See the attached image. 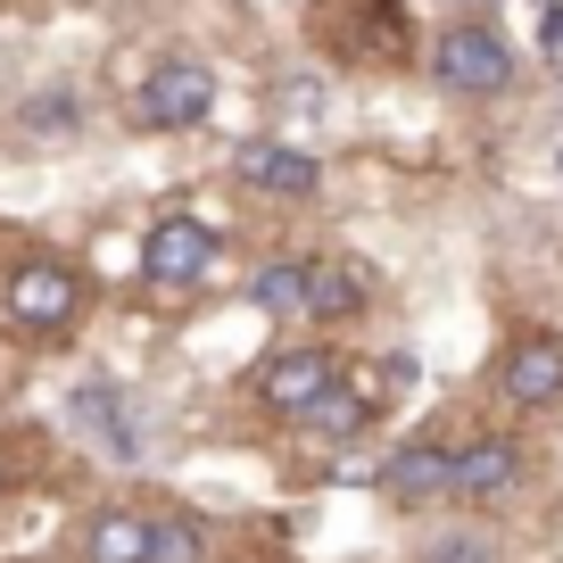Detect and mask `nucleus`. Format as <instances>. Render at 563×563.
<instances>
[{
    "label": "nucleus",
    "instance_id": "6ab92c4d",
    "mask_svg": "<svg viewBox=\"0 0 563 563\" xmlns=\"http://www.w3.org/2000/svg\"><path fill=\"white\" fill-rule=\"evenodd\" d=\"M555 175H563V150H555Z\"/></svg>",
    "mask_w": 563,
    "mask_h": 563
},
{
    "label": "nucleus",
    "instance_id": "9d476101",
    "mask_svg": "<svg viewBox=\"0 0 563 563\" xmlns=\"http://www.w3.org/2000/svg\"><path fill=\"white\" fill-rule=\"evenodd\" d=\"M530 473L522 440L514 431H481V440H456V497L464 506H489V497H514Z\"/></svg>",
    "mask_w": 563,
    "mask_h": 563
},
{
    "label": "nucleus",
    "instance_id": "39448f33",
    "mask_svg": "<svg viewBox=\"0 0 563 563\" xmlns=\"http://www.w3.org/2000/svg\"><path fill=\"white\" fill-rule=\"evenodd\" d=\"M340 373H349V365H340L332 340H290V349H274V356L257 365V382H249V389H257V406H265L274 422H299L307 406L340 382Z\"/></svg>",
    "mask_w": 563,
    "mask_h": 563
},
{
    "label": "nucleus",
    "instance_id": "f03ea898",
    "mask_svg": "<svg viewBox=\"0 0 563 563\" xmlns=\"http://www.w3.org/2000/svg\"><path fill=\"white\" fill-rule=\"evenodd\" d=\"M84 307H91V282H84V265H67V257H18L0 274V323L25 332V340L75 332Z\"/></svg>",
    "mask_w": 563,
    "mask_h": 563
},
{
    "label": "nucleus",
    "instance_id": "9b49d317",
    "mask_svg": "<svg viewBox=\"0 0 563 563\" xmlns=\"http://www.w3.org/2000/svg\"><path fill=\"white\" fill-rule=\"evenodd\" d=\"M365 307H373V265H356V257H307L299 323H356Z\"/></svg>",
    "mask_w": 563,
    "mask_h": 563
},
{
    "label": "nucleus",
    "instance_id": "dca6fc26",
    "mask_svg": "<svg viewBox=\"0 0 563 563\" xmlns=\"http://www.w3.org/2000/svg\"><path fill=\"white\" fill-rule=\"evenodd\" d=\"M199 555H208V539H199L191 514H166V522L150 530V563H199Z\"/></svg>",
    "mask_w": 563,
    "mask_h": 563
},
{
    "label": "nucleus",
    "instance_id": "0eeeda50",
    "mask_svg": "<svg viewBox=\"0 0 563 563\" xmlns=\"http://www.w3.org/2000/svg\"><path fill=\"white\" fill-rule=\"evenodd\" d=\"M232 175H241L249 191H265V199H316L323 191V158L299 150V141H282V133H249L241 150H232Z\"/></svg>",
    "mask_w": 563,
    "mask_h": 563
},
{
    "label": "nucleus",
    "instance_id": "f8f14e48",
    "mask_svg": "<svg viewBox=\"0 0 563 563\" xmlns=\"http://www.w3.org/2000/svg\"><path fill=\"white\" fill-rule=\"evenodd\" d=\"M373 422H382V398H373L365 382H349V373H340V382L299 415V431H307V440H323V448H349V440H365Z\"/></svg>",
    "mask_w": 563,
    "mask_h": 563
},
{
    "label": "nucleus",
    "instance_id": "1a4fd4ad",
    "mask_svg": "<svg viewBox=\"0 0 563 563\" xmlns=\"http://www.w3.org/2000/svg\"><path fill=\"white\" fill-rule=\"evenodd\" d=\"M497 398L539 415V406L563 398V340L555 332H514L506 356H497Z\"/></svg>",
    "mask_w": 563,
    "mask_h": 563
},
{
    "label": "nucleus",
    "instance_id": "6e6552de",
    "mask_svg": "<svg viewBox=\"0 0 563 563\" xmlns=\"http://www.w3.org/2000/svg\"><path fill=\"white\" fill-rule=\"evenodd\" d=\"M382 497H398V506H431V497H456V440H440V431H415V440H398L382 456Z\"/></svg>",
    "mask_w": 563,
    "mask_h": 563
},
{
    "label": "nucleus",
    "instance_id": "4468645a",
    "mask_svg": "<svg viewBox=\"0 0 563 563\" xmlns=\"http://www.w3.org/2000/svg\"><path fill=\"white\" fill-rule=\"evenodd\" d=\"M299 299H307V257H274L249 274V307L274 323H299Z\"/></svg>",
    "mask_w": 563,
    "mask_h": 563
},
{
    "label": "nucleus",
    "instance_id": "a211bd4d",
    "mask_svg": "<svg viewBox=\"0 0 563 563\" xmlns=\"http://www.w3.org/2000/svg\"><path fill=\"white\" fill-rule=\"evenodd\" d=\"M75 124H84L75 91H42V100H25V133H75Z\"/></svg>",
    "mask_w": 563,
    "mask_h": 563
},
{
    "label": "nucleus",
    "instance_id": "f257e3e1",
    "mask_svg": "<svg viewBox=\"0 0 563 563\" xmlns=\"http://www.w3.org/2000/svg\"><path fill=\"white\" fill-rule=\"evenodd\" d=\"M307 34L340 67H406L415 58V18L406 0H307Z\"/></svg>",
    "mask_w": 563,
    "mask_h": 563
},
{
    "label": "nucleus",
    "instance_id": "7ed1b4c3",
    "mask_svg": "<svg viewBox=\"0 0 563 563\" xmlns=\"http://www.w3.org/2000/svg\"><path fill=\"white\" fill-rule=\"evenodd\" d=\"M514 75H522V51L489 18H456L431 42V84L456 91V100H497V91H514Z\"/></svg>",
    "mask_w": 563,
    "mask_h": 563
},
{
    "label": "nucleus",
    "instance_id": "423d86ee",
    "mask_svg": "<svg viewBox=\"0 0 563 563\" xmlns=\"http://www.w3.org/2000/svg\"><path fill=\"white\" fill-rule=\"evenodd\" d=\"M141 274L158 290H199L216 274V224H199L191 208H166L158 224L141 232Z\"/></svg>",
    "mask_w": 563,
    "mask_h": 563
},
{
    "label": "nucleus",
    "instance_id": "ddd939ff",
    "mask_svg": "<svg viewBox=\"0 0 563 563\" xmlns=\"http://www.w3.org/2000/svg\"><path fill=\"white\" fill-rule=\"evenodd\" d=\"M150 514H133V506H100L84 522V563H150Z\"/></svg>",
    "mask_w": 563,
    "mask_h": 563
},
{
    "label": "nucleus",
    "instance_id": "20e7f679",
    "mask_svg": "<svg viewBox=\"0 0 563 563\" xmlns=\"http://www.w3.org/2000/svg\"><path fill=\"white\" fill-rule=\"evenodd\" d=\"M133 117L150 124V133H199V124L216 117V67L208 58H183V51L158 58L133 91Z\"/></svg>",
    "mask_w": 563,
    "mask_h": 563
},
{
    "label": "nucleus",
    "instance_id": "f3484780",
    "mask_svg": "<svg viewBox=\"0 0 563 563\" xmlns=\"http://www.w3.org/2000/svg\"><path fill=\"white\" fill-rule=\"evenodd\" d=\"M422 563H497V539L489 530H440L422 547Z\"/></svg>",
    "mask_w": 563,
    "mask_h": 563
},
{
    "label": "nucleus",
    "instance_id": "2eb2a0df",
    "mask_svg": "<svg viewBox=\"0 0 563 563\" xmlns=\"http://www.w3.org/2000/svg\"><path fill=\"white\" fill-rule=\"evenodd\" d=\"M75 422L84 431H100V448H117V456H133V415H124V398L108 382H91V389H75Z\"/></svg>",
    "mask_w": 563,
    "mask_h": 563
}]
</instances>
